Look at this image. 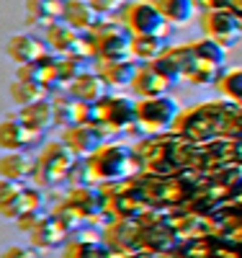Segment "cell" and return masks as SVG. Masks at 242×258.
Returning a JSON list of instances; mask_svg holds the SVG:
<instances>
[{"mask_svg":"<svg viewBox=\"0 0 242 258\" xmlns=\"http://www.w3.org/2000/svg\"><path fill=\"white\" fill-rule=\"evenodd\" d=\"M181 106L173 96H149L137 103V121L147 129V132H163L173 124V119L178 116Z\"/></svg>","mask_w":242,"mask_h":258,"instance_id":"obj_1","label":"cell"},{"mask_svg":"<svg viewBox=\"0 0 242 258\" xmlns=\"http://www.w3.org/2000/svg\"><path fill=\"white\" fill-rule=\"evenodd\" d=\"M39 132H34L26 121L21 119V114H6L0 116V150L11 153V150H24L29 145L39 142Z\"/></svg>","mask_w":242,"mask_h":258,"instance_id":"obj_2","label":"cell"},{"mask_svg":"<svg viewBox=\"0 0 242 258\" xmlns=\"http://www.w3.org/2000/svg\"><path fill=\"white\" fill-rule=\"evenodd\" d=\"M47 41L34 36V34H13L6 44V54L18 64H31V62H39L44 54H47Z\"/></svg>","mask_w":242,"mask_h":258,"instance_id":"obj_3","label":"cell"},{"mask_svg":"<svg viewBox=\"0 0 242 258\" xmlns=\"http://www.w3.org/2000/svg\"><path fill=\"white\" fill-rule=\"evenodd\" d=\"M201 31L206 34V39L216 41L219 47H229L237 41V21L229 16V13H222V11H211V13H204L201 16Z\"/></svg>","mask_w":242,"mask_h":258,"instance_id":"obj_4","label":"cell"},{"mask_svg":"<svg viewBox=\"0 0 242 258\" xmlns=\"http://www.w3.org/2000/svg\"><path fill=\"white\" fill-rule=\"evenodd\" d=\"M124 24L129 26V31L134 36H147V34H160L165 18L160 16V11L155 6H147V3H137L129 8V16Z\"/></svg>","mask_w":242,"mask_h":258,"instance_id":"obj_5","label":"cell"},{"mask_svg":"<svg viewBox=\"0 0 242 258\" xmlns=\"http://www.w3.org/2000/svg\"><path fill=\"white\" fill-rule=\"evenodd\" d=\"M36 173V160L29 158L24 150H11V153H0V178L24 183Z\"/></svg>","mask_w":242,"mask_h":258,"instance_id":"obj_6","label":"cell"},{"mask_svg":"<svg viewBox=\"0 0 242 258\" xmlns=\"http://www.w3.org/2000/svg\"><path fill=\"white\" fill-rule=\"evenodd\" d=\"M44 41H47V47L57 54H72L80 44V34L70 24H64L62 18H57L54 24L44 26Z\"/></svg>","mask_w":242,"mask_h":258,"instance_id":"obj_7","label":"cell"},{"mask_svg":"<svg viewBox=\"0 0 242 258\" xmlns=\"http://www.w3.org/2000/svg\"><path fill=\"white\" fill-rule=\"evenodd\" d=\"M96 114L111 126H124L129 119H137V103H131L121 96H103L96 106Z\"/></svg>","mask_w":242,"mask_h":258,"instance_id":"obj_8","label":"cell"},{"mask_svg":"<svg viewBox=\"0 0 242 258\" xmlns=\"http://www.w3.org/2000/svg\"><path fill=\"white\" fill-rule=\"evenodd\" d=\"M168 75H163L155 64H142V68H137V75H134V80H131V91H134L137 96H144V98H149V96H163V93H168Z\"/></svg>","mask_w":242,"mask_h":258,"instance_id":"obj_9","label":"cell"},{"mask_svg":"<svg viewBox=\"0 0 242 258\" xmlns=\"http://www.w3.org/2000/svg\"><path fill=\"white\" fill-rule=\"evenodd\" d=\"M62 21L77 31H85V29H93L98 24V11L91 6V0H64Z\"/></svg>","mask_w":242,"mask_h":258,"instance_id":"obj_10","label":"cell"},{"mask_svg":"<svg viewBox=\"0 0 242 258\" xmlns=\"http://www.w3.org/2000/svg\"><path fill=\"white\" fill-rule=\"evenodd\" d=\"M34 209H41V191L24 186L13 199H8V202L0 204V217L16 222L24 212H34Z\"/></svg>","mask_w":242,"mask_h":258,"instance_id":"obj_11","label":"cell"},{"mask_svg":"<svg viewBox=\"0 0 242 258\" xmlns=\"http://www.w3.org/2000/svg\"><path fill=\"white\" fill-rule=\"evenodd\" d=\"M106 80L98 75V73H80L72 83H70V96H75L77 101H85V103H96L106 96Z\"/></svg>","mask_w":242,"mask_h":258,"instance_id":"obj_12","label":"cell"},{"mask_svg":"<svg viewBox=\"0 0 242 258\" xmlns=\"http://www.w3.org/2000/svg\"><path fill=\"white\" fill-rule=\"evenodd\" d=\"M18 114H21V119L26 121V126H31L34 132H39V135L54 124V109H52V101H47V98H39L34 103L21 106Z\"/></svg>","mask_w":242,"mask_h":258,"instance_id":"obj_13","label":"cell"},{"mask_svg":"<svg viewBox=\"0 0 242 258\" xmlns=\"http://www.w3.org/2000/svg\"><path fill=\"white\" fill-rule=\"evenodd\" d=\"M62 3L64 0H24V11L29 24L49 26L57 18H62Z\"/></svg>","mask_w":242,"mask_h":258,"instance_id":"obj_14","label":"cell"},{"mask_svg":"<svg viewBox=\"0 0 242 258\" xmlns=\"http://www.w3.org/2000/svg\"><path fill=\"white\" fill-rule=\"evenodd\" d=\"M29 238H31V245L36 250H49L64 240V227L54 217H41V222L34 227V232Z\"/></svg>","mask_w":242,"mask_h":258,"instance_id":"obj_15","label":"cell"},{"mask_svg":"<svg viewBox=\"0 0 242 258\" xmlns=\"http://www.w3.org/2000/svg\"><path fill=\"white\" fill-rule=\"evenodd\" d=\"M108 85H126L134 80L137 64L126 62V57H114V59H101V73H98Z\"/></svg>","mask_w":242,"mask_h":258,"instance_id":"obj_16","label":"cell"},{"mask_svg":"<svg viewBox=\"0 0 242 258\" xmlns=\"http://www.w3.org/2000/svg\"><path fill=\"white\" fill-rule=\"evenodd\" d=\"M62 142L67 145L75 155H83V153H91V150L98 145V135L85 124H70L62 135Z\"/></svg>","mask_w":242,"mask_h":258,"instance_id":"obj_17","label":"cell"},{"mask_svg":"<svg viewBox=\"0 0 242 258\" xmlns=\"http://www.w3.org/2000/svg\"><path fill=\"white\" fill-rule=\"evenodd\" d=\"M11 98L16 101V106L21 109V106H26V103H34L39 98L47 96V85H41L39 80H24V78H16L11 83V88H8Z\"/></svg>","mask_w":242,"mask_h":258,"instance_id":"obj_18","label":"cell"},{"mask_svg":"<svg viewBox=\"0 0 242 258\" xmlns=\"http://www.w3.org/2000/svg\"><path fill=\"white\" fill-rule=\"evenodd\" d=\"M152 6L160 11V16L168 21V24H175V26L186 24V21L191 18V3L188 0H155Z\"/></svg>","mask_w":242,"mask_h":258,"instance_id":"obj_19","label":"cell"},{"mask_svg":"<svg viewBox=\"0 0 242 258\" xmlns=\"http://www.w3.org/2000/svg\"><path fill=\"white\" fill-rule=\"evenodd\" d=\"M131 54L139 59H155V54L163 49V41L157 39V34H147V36H134L129 41Z\"/></svg>","mask_w":242,"mask_h":258,"instance_id":"obj_20","label":"cell"},{"mask_svg":"<svg viewBox=\"0 0 242 258\" xmlns=\"http://www.w3.org/2000/svg\"><path fill=\"white\" fill-rule=\"evenodd\" d=\"M54 124H75L77 119V98L75 96H57L52 101Z\"/></svg>","mask_w":242,"mask_h":258,"instance_id":"obj_21","label":"cell"},{"mask_svg":"<svg viewBox=\"0 0 242 258\" xmlns=\"http://www.w3.org/2000/svg\"><path fill=\"white\" fill-rule=\"evenodd\" d=\"M216 91L222 96H229V98H239L242 96V68H234V70L224 73L216 80Z\"/></svg>","mask_w":242,"mask_h":258,"instance_id":"obj_22","label":"cell"},{"mask_svg":"<svg viewBox=\"0 0 242 258\" xmlns=\"http://www.w3.org/2000/svg\"><path fill=\"white\" fill-rule=\"evenodd\" d=\"M41 217H44V214H41V209H34V212H24V214H21V217L13 222L16 225V230H21V232H26V235H31L34 232V227L41 222Z\"/></svg>","mask_w":242,"mask_h":258,"instance_id":"obj_23","label":"cell"},{"mask_svg":"<svg viewBox=\"0 0 242 258\" xmlns=\"http://www.w3.org/2000/svg\"><path fill=\"white\" fill-rule=\"evenodd\" d=\"M0 258H39L34 245H8L0 250Z\"/></svg>","mask_w":242,"mask_h":258,"instance_id":"obj_24","label":"cell"},{"mask_svg":"<svg viewBox=\"0 0 242 258\" xmlns=\"http://www.w3.org/2000/svg\"><path fill=\"white\" fill-rule=\"evenodd\" d=\"M24 188V183H18V181H8V178H0V204L13 199L16 194Z\"/></svg>","mask_w":242,"mask_h":258,"instance_id":"obj_25","label":"cell"}]
</instances>
